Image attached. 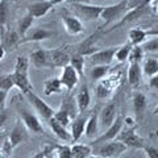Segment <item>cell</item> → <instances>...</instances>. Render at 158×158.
I'll return each mask as SVG.
<instances>
[{"label":"cell","mask_w":158,"mask_h":158,"mask_svg":"<svg viewBox=\"0 0 158 158\" xmlns=\"http://www.w3.org/2000/svg\"><path fill=\"white\" fill-rule=\"evenodd\" d=\"M29 67H31V62H29L28 57L19 56L16 58L15 70L12 74L15 79V85L24 95L33 91V85L31 82V78H29Z\"/></svg>","instance_id":"1"},{"label":"cell","mask_w":158,"mask_h":158,"mask_svg":"<svg viewBox=\"0 0 158 158\" xmlns=\"http://www.w3.org/2000/svg\"><path fill=\"white\" fill-rule=\"evenodd\" d=\"M131 9H132V6L129 0H121V2L113 4V6L104 7L100 16V19L103 20V25L99 28V31L106 29V27L111 25L116 20H121L127 15V12H129Z\"/></svg>","instance_id":"2"},{"label":"cell","mask_w":158,"mask_h":158,"mask_svg":"<svg viewBox=\"0 0 158 158\" xmlns=\"http://www.w3.org/2000/svg\"><path fill=\"white\" fill-rule=\"evenodd\" d=\"M73 9L75 12V16L81 19L82 21H96L100 19L102 12L104 7L102 6H94L90 3H75L73 2Z\"/></svg>","instance_id":"3"},{"label":"cell","mask_w":158,"mask_h":158,"mask_svg":"<svg viewBox=\"0 0 158 158\" xmlns=\"http://www.w3.org/2000/svg\"><path fill=\"white\" fill-rule=\"evenodd\" d=\"M149 3H150L149 0H145L144 3H141V4H138L137 7L132 8L129 12H127V15H125V16L123 17L121 20H118V21L115 24V25L111 27V28H108V29H106L104 33H110V32H112V31H115V29L120 28L121 25H124V24L133 23V21H136V20H138V19L146 16V15L149 13V11H150Z\"/></svg>","instance_id":"4"},{"label":"cell","mask_w":158,"mask_h":158,"mask_svg":"<svg viewBox=\"0 0 158 158\" xmlns=\"http://www.w3.org/2000/svg\"><path fill=\"white\" fill-rule=\"evenodd\" d=\"M128 148L118 140H113V141H108L104 144H99L95 145L94 149V154L100 156L102 158H117L124 153Z\"/></svg>","instance_id":"5"},{"label":"cell","mask_w":158,"mask_h":158,"mask_svg":"<svg viewBox=\"0 0 158 158\" xmlns=\"http://www.w3.org/2000/svg\"><path fill=\"white\" fill-rule=\"evenodd\" d=\"M123 127H124V117L121 115H118V116H116L115 121L104 131V133H102L100 136H98L95 140H94V145L104 144V142L116 140L117 136L120 135V132L123 131Z\"/></svg>","instance_id":"6"},{"label":"cell","mask_w":158,"mask_h":158,"mask_svg":"<svg viewBox=\"0 0 158 158\" xmlns=\"http://www.w3.org/2000/svg\"><path fill=\"white\" fill-rule=\"evenodd\" d=\"M116 140L121 141L127 148H132V149H144L146 146L144 138L137 135L135 128H127L125 131H121Z\"/></svg>","instance_id":"7"},{"label":"cell","mask_w":158,"mask_h":158,"mask_svg":"<svg viewBox=\"0 0 158 158\" xmlns=\"http://www.w3.org/2000/svg\"><path fill=\"white\" fill-rule=\"evenodd\" d=\"M25 96L28 98L29 103H31V104L34 107V110L37 111V113L42 118H45V120H50V118L54 116L56 111H54L45 100H42V99L40 98L37 94H34L33 91H31L29 94H27Z\"/></svg>","instance_id":"8"},{"label":"cell","mask_w":158,"mask_h":158,"mask_svg":"<svg viewBox=\"0 0 158 158\" xmlns=\"http://www.w3.org/2000/svg\"><path fill=\"white\" fill-rule=\"evenodd\" d=\"M117 50V46H111L107 49H99L94 54H91L88 58V61L91 62L92 66H98V65H104V66H110L115 59V54Z\"/></svg>","instance_id":"9"},{"label":"cell","mask_w":158,"mask_h":158,"mask_svg":"<svg viewBox=\"0 0 158 158\" xmlns=\"http://www.w3.org/2000/svg\"><path fill=\"white\" fill-rule=\"evenodd\" d=\"M19 115L23 124L28 129V132L33 133V135H42L44 133V127L41 124V121H40V118L34 113L29 112L28 110H24V108H20Z\"/></svg>","instance_id":"10"},{"label":"cell","mask_w":158,"mask_h":158,"mask_svg":"<svg viewBox=\"0 0 158 158\" xmlns=\"http://www.w3.org/2000/svg\"><path fill=\"white\" fill-rule=\"evenodd\" d=\"M59 79H61V82H62L63 88L67 91H71L79 83L81 77H79V74L71 65H66L65 67H62V73H61Z\"/></svg>","instance_id":"11"},{"label":"cell","mask_w":158,"mask_h":158,"mask_svg":"<svg viewBox=\"0 0 158 158\" xmlns=\"http://www.w3.org/2000/svg\"><path fill=\"white\" fill-rule=\"evenodd\" d=\"M70 54L65 48H57L49 50V59H50V69L53 67H65L70 63Z\"/></svg>","instance_id":"12"},{"label":"cell","mask_w":158,"mask_h":158,"mask_svg":"<svg viewBox=\"0 0 158 158\" xmlns=\"http://www.w3.org/2000/svg\"><path fill=\"white\" fill-rule=\"evenodd\" d=\"M116 110L117 106L115 102L108 103L106 107L102 108V111L99 112V125L103 129H107L116 118Z\"/></svg>","instance_id":"13"},{"label":"cell","mask_w":158,"mask_h":158,"mask_svg":"<svg viewBox=\"0 0 158 158\" xmlns=\"http://www.w3.org/2000/svg\"><path fill=\"white\" fill-rule=\"evenodd\" d=\"M62 23L65 27V31L71 34V36H78L85 32V25L81 19H78L77 16H71V15H65L62 17Z\"/></svg>","instance_id":"14"},{"label":"cell","mask_w":158,"mask_h":158,"mask_svg":"<svg viewBox=\"0 0 158 158\" xmlns=\"http://www.w3.org/2000/svg\"><path fill=\"white\" fill-rule=\"evenodd\" d=\"M27 128L25 125L23 124V121H17L15 127L12 128L11 133L8 135V140L11 142L12 148L15 149L16 146H19L20 144H23V142H25L28 140V135H27Z\"/></svg>","instance_id":"15"},{"label":"cell","mask_w":158,"mask_h":158,"mask_svg":"<svg viewBox=\"0 0 158 158\" xmlns=\"http://www.w3.org/2000/svg\"><path fill=\"white\" fill-rule=\"evenodd\" d=\"M29 62L34 69H50V59L49 50L46 49H37L29 56Z\"/></svg>","instance_id":"16"},{"label":"cell","mask_w":158,"mask_h":158,"mask_svg":"<svg viewBox=\"0 0 158 158\" xmlns=\"http://www.w3.org/2000/svg\"><path fill=\"white\" fill-rule=\"evenodd\" d=\"M87 120H88V116L78 115V116L71 121L70 133H71L73 142H78L83 136H85V131H86Z\"/></svg>","instance_id":"17"},{"label":"cell","mask_w":158,"mask_h":158,"mask_svg":"<svg viewBox=\"0 0 158 158\" xmlns=\"http://www.w3.org/2000/svg\"><path fill=\"white\" fill-rule=\"evenodd\" d=\"M53 31L46 28H37V29H31L29 33L27 34L25 37L21 40V44L25 42H40V41H45V40H49L54 36Z\"/></svg>","instance_id":"18"},{"label":"cell","mask_w":158,"mask_h":158,"mask_svg":"<svg viewBox=\"0 0 158 158\" xmlns=\"http://www.w3.org/2000/svg\"><path fill=\"white\" fill-rule=\"evenodd\" d=\"M53 8V4L50 0H44V2H36L28 6V13H31L34 19L45 17Z\"/></svg>","instance_id":"19"},{"label":"cell","mask_w":158,"mask_h":158,"mask_svg":"<svg viewBox=\"0 0 158 158\" xmlns=\"http://www.w3.org/2000/svg\"><path fill=\"white\" fill-rule=\"evenodd\" d=\"M48 123H49V127H50L52 132L54 133V136H56L58 140H61L62 142H65V144H67V142H73L71 133L67 129V127H63L62 124H59V123L54 120L53 117L50 118V120H48Z\"/></svg>","instance_id":"20"},{"label":"cell","mask_w":158,"mask_h":158,"mask_svg":"<svg viewBox=\"0 0 158 158\" xmlns=\"http://www.w3.org/2000/svg\"><path fill=\"white\" fill-rule=\"evenodd\" d=\"M132 104H133V110L135 113L137 115L138 118H141L144 116V113L148 108V98L144 92L141 91H135L132 95Z\"/></svg>","instance_id":"21"},{"label":"cell","mask_w":158,"mask_h":158,"mask_svg":"<svg viewBox=\"0 0 158 158\" xmlns=\"http://www.w3.org/2000/svg\"><path fill=\"white\" fill-rule=\"evenodd\" d=\"M11 2L8 0H0V40L4 37V34L8 32L7 25L11 15Z\"/></svg>","instance_id":"22"},{"label":"cell","mask_w":158,"mask_h":158,"mask_svg":"<svg viewBox=\"0 0 158 158\" xmlns=\"http://www.w3.org/2000/svg\"><path fill=\"white\" fill-rule=\"evenodd\" d=\"M142 67L141 63H129V67H128V83L132 87H138L141 85L142 81Z\"/></svg>","instance_id":"23"},{"label":"cell","mask_w":158,"mask_h":158,"mask_svg":"<svg viewBox=\"0 0 158 158\" xmlns=\"http://www.w3.org/2000/svg\"><path fill=\"white\" fill-rule=\"evenodd\" d=\"M75 100H77L79 113L88 110V107L91 104V94H90V90H88V87L86 85L81 87V90H79V92L75 96Z\"/></svg>","instance_id":"24"},{"label":"cell","mask_w":158,"mask_h":158,"mask_svg":"<svg viewBox=\"0 0 158 158\" xmlns=\"http://www.w3.org/2000/svg\"><path fill=\"white\" fill-rule=\"evenodd\" d=\"M99 129H100V125H99V113L92 112L90 116H88L87 124H86V131H85V136L90 140H95L99 135Z\"/></svg>","instance_id":"25"},{"label":"cell","mask_w":158,"mask_h":158,"mask_svg":"<svg viewBox=\"0 0 158 158\" xmlns=\"http://www.w3.org/2000/svg\"><path fill=\"white\" fill-rule=\"evenodd\" d=\"M149 37L148 36V31L142 28H132L129 32H128V38H129V44L133 46L137 45H142L146 38Z\"/></svg>","instance_id":"26"},{"label":"cell","mask_w":158,"mask_h":158,"mask_svg":"<svg viewBox=\"0 0 158 158\" xmlns=\"http://www.w3.org/2000/svg\"><path fill=\"white\" fill-rule=\"evenodd\" d=\"M0 41H2L3 46L6 48V50H13V49H16L20 44H21V37H20L17 31L16 32L8 31Z\"/></svg>","instance_id":"27"},{"label":"cell","mask_w":158,"mask_h":158,"mask_svg":"<svg viewBox=\"0 0 158 158\" xmlns=\"http://www.w3.org/2000/svg\"><path fill=\"white\" fill-rule=\"evenodd\" d=\"M63 86L59 78H49L44 82V94L46 96H50L53 94H61Z\"/></svg>","instance_id":"28"},{"label":"cell","mask_w":158,"mask_h":158,"mask_svg":"<svg viewBox=\"0 0 158 158\" xmlns=\"http://www.w3.org/2000/svg\"><path fill=\"white\" fill-rule=\"evenodd\" d=\"M33 21H34V17L32 16L31 13H27L25 16H23L21 19L19 20V23H17V33L20 34L21 40L25 37L27 34L29 33V31L32 29Z\"/></svg>","instance_id":"29"},{"label":"cell","mask_w":158,"mask_h":158,"mask_svg":"<svg viewBox=\"0 0 158 158\" xmlns=\"http://www.w3.org/2000/svg\"><path fill=\"white\" fill-rule=\"evenodd\" d=\"M141 67H142V73H144V75L152 78L153 75L158 74V59L153 58V57L145 58L144 61H142Z\"/></svg>","instance_id":"30"},{"label":"cell","mask_w":158,"mask_h":158,"mask_svg":"<svg viewBox=\"0 0 158 158\" xmlns=\"http://www.w3.org/2000/svg\"><path fill=\"white\" fill-rule=\"evenodd\" d=\"M71 152L73 158H88L92 154V148L86 144H73Z\"/></svg>","instance_id":"31"},{"label":"cell","mask_w":158,"mask_h":158,"mask_svg":"<svg viewBox=\"0 0 158 158\" xmlns=\"http://www.w3.org/2000/svg\"><path fill=\"white\" fill-rule=\"evenodd\" d=\"M61 108L70 113L71 117H73V120L78 116V113H79L78 106H77V100L74 98H66V99H63L62 104H61Z\"/></svg>","instance_id":"32"},{"label":"cell","mask_w":158,"mask_h":158,"mask_svg":"<svg viewBox=\"0 0 158 158\" xmlns=\"http://www.w3.org/2000/svg\"><path fill=\"white\" fill-rule=\"evenodd\" d=\"M133 45H131L129 42L128 44H124L121 46H117V50H116V54H115V59L117 62H127L128 58H129V54H131V50H132Z\"/></svg>","instance_id":"33"},{"label":"cell","mask_w":158,"mask_h":158,"mask_svg":"<svg viewBox=\"0 0 158 158\" xmlns=\"http://www.w3.org/2000/svg\"><path fill=\"white\" fill-rule=\"evenodd\" d=\"M85 62H86V57L74 53L70 57V63H69V65H71L77 70V73L79 74V77H82L83 75V69H85Z\"/></svg>","instance_id":"34"},{"label":"cell","mask_w":158,"mask_h":158,"mask_svg":"<svg viewBox=\"0 0 158 158\" xmlns=\"http://www.w3.org/2000/svg\"><path fill=\"white\" fill-rule=\"evenodd\" d=\"M53 118H54L56 121H58L59 124H62L63 127H69V125L71 124V121H73L71 115H70V113H69L67 111L62 110V108H59L58 111H56Z\"/></svg>","instance_id":"35"},{"label":"cell","mask_w":158,"mask_h":158,"mask_svg":"<svg viewBox=\"0 0 158 158\" xmlns=\"http://www.w3.org/2000/svg\"><path fill=\"white\" fill-rule=\"evenodd\" d=\"M144 49H142L141 45H137V46H133L131 54H129V58H128V62L129 63H141L144 61Z\"/></svg>","instance_id":"36"},{"label":"cell","mask_w":158,"mask_h":158,"mask_svg":"<svg viewBox=\"0 0 158 158\" xmlns=\"http://www.w3.org/2000/svg\"><path fill=\"white\" fill-rule=\"evenodd\" d=\"M108 71H110V66H104V65H98V66H92L91 71H90V77L94 81H100L104 78Z\"/></svg>","instance_id":"37"},{"label":"cell","mask_w":158,"mask_h":158,"mask_svg":"<svg viewBox=\"0 0 158 158\" xmlns=\"http://www.w3.org/2000/svg\"><path fill=\"white\" fill-rule=\"evenodd\" d=\"M13 87H16L13 74H0V90H6L9 92V90H12Z\"/></svg>","instance_id":"38"},{"label":"cell","mask_w":158,"mask_h":158,"mask_svg":"<svg viewBox=\"0 0 158 158\" xmlns=\"http://www.w3.org/2000/svg\"><path fill=\"white\" fill-rule=\"evenodd\" d=\"M57 158H73L71 146L69 144H58L54 146Z\"/></svg>","instance_id":"39"},{"label":"cell","mask_w":158,"mask_h":158,"mask_svg":"<svg viewBox=\"0 0 158 158\" xmlns=\"http://www.w3.org/2000/svg\"><path fill=\"white\" fill-rule=\"evenodd\" d=\"M141 46L145 53H158V37H154L152 40H146Z\"/></svg>","instance_id":"40"},{"label":"cell","mask_w":158,"mask_h":158,"mask_svg":"<svg viewBox=\"0 0 158 158\" xmlns=\"http://www.w3.org/2000/svg\"><path fill=\"white\" fill-rule=\"evenodd\" d=\"M111 88L108 87L106 83H99L98 87H96V95L98 98H100V99H106L111 95Z\"/></svg>","instance_id":"41"},{"label":"cell","mask_w":158,"mask_h":158,"mask_svg":"<svg viewBox=\"0 0 158 158\" xmlns=\"http://www.w3.org/2000/svg\"><path fill=\"white\" fill-rule=\"evenodd\" d=\"M50 152H53V148H52V146H49V145H48V146H44L41 150H38L36 154L32 156L31 158H46L48 154H49Z\"/></svg>","instance_id":"42"},{"label":"cell","mask_w":158,"mask_h":158,"mask_svg":"<svg viewBox=\"0 0 158 158\" xmlns=\"http://www.w3.org/2000/svg\"><path fill=\"white\" fill-rule=\"evenodd\" d=\"M144 152L148 158H158V148L148 145L144 148Z\"/></svg>","instance_id":"43"},{"label":"cell","mask_w":158,"mask_h":158,"mask_svg":"<svg viewBox=\"0 0 158 158\" xmlns=\"http://www.w3.org/2000/svg\"><path fill=\"white\" fill-rule=\"evenodd\" d=\"M7 98H8V91L0 90V111H6Z\"/></svg>","instance_id":"44"},{"label":"cell","mask_w":158,"mask_h":158,"mask_svg":"<svg viewBox=\"0 0 158 158\" xmlns=\"http://www.w3.org/2000/svg\"><path fill=\"white\" fill-rule=\"evenodd\" d=\"M149 87L152 88V90L158 91V74L153 75V77L149 79Z\"/></svg>","instance_id":"45"},{"label":"cell","mask_w":158,"mask_h":158,"mask_svg":"<svg viewBox=\"0 0 158 158\" xmlns=\"http://www.w3.org/2000/svg\"><path fill=\"white\" fill-rule=\"evenodd\" d=\"M7 118H8L7 112H6V111H0V129H2V128L6 125Z\"/></svg>","instance_id":"46"},{"label":"cell","mask_w":158,"mask_h":158,"mask_svg":"<svg viewBox=\"0 0 158 158\" xmlns=\"http://www.w3.org/2000/svg\"><path fill=\"white\" fill-rule=\"evenodd\" d=\"M124 125L133 128V125H135V120H133V118H132L131 116H127V117L124 118Z\"/></svg>","instance_id":"47"},{"label":"cell","mask_w":158,"mask_h":158,"mask_svg":"<svg viewBox=\"0 0 158 158\" xmlns=\"http://www.w3.org/2000/svg\"><path fill=\"white\" fill-rule=\"evenodd\" d=\"M148 31V36H156L158 37V27L153 28V29H146Z\"/></svg>","instance_id":"48"},{"label":"cell","mask_w":158,"mask_h":158,"mask_svg":"<svg viewBox=\"0 0 158 158\" xmlns=\"http://www.w3.org/2000/svg\"><path fill=\"white\" fill-rule=\"evenodd\" d=\"M6 53H7V50H6V48L3 46V44H0V61L6 57Z\"/></svg>","instance_id":"49"},{"label":"cell","mask_w":158,"mask_h":158,"mask_svg":"<svg viewBox=\"0 0 158 158\" xmlns=\"http://www.w3.org/2000/svg\"><path fill=\"white\" fill-rule=\"evenodd\" d=\"M53 6H56V4H59V3H63V2H67V0H50Z\"/></svg>","instance_id":"50"},{"label":"cell","mask_w":158,"mask_h":158,"mask_svg":"<svg viewBox=\"0 0 158 158\" xmlns=\"http://www.w3.org/2000/svg\"><path fill=\"white\" fill-rule=\"evenodd\" d=\"M75 3H88V2H92V0H73Z\"/></svg>","instance_id":"51"},{"label":"cell","mask_w":158,"mask_h":158,"mask_svg":"<svg viewBox=\"0 0 158 158\" xmlns=\"http://www.w3.org/2000/svg\"><path fill=\"white\" fill-rule=\"evenodd\" d=\"M88 158H102V157H100V156H98V154H94V153H92V154L88 157Z\"/></svg>","instance_id":"52"},{"label":"cell","mask_w":158,"mask_h":158,"mask_svg":"<svg viewBox=\"0 0 158 158\" xmlns=\"http://www.w3.org/2000/svg\"><path fill=\"white\" fill-rule=\"evenodd\" d=\"M153 113H154V115H158V104L156 106V108H154V111H153Z\"/></svg>","instance_id":"53"},{"label":"cell","mask_w":158,"mask_h":158,"mask_svg":"<svg viewBox=\"0 0 158 158\" xmlns=\"http://www.w3.org/2000/svg\"><path fill=\"white\" fill-rule=\"evenodd\" d=\"M46 158H54V157H53V152H50V153H49Z\"/></svg>","instance_id":"54"},{"label":"cell","mask_w":158,"mask_h":158,"mask_svg":"<svg viewBox=\"0 0 158 158\" xmlns=\"http://www.w3.org/2000/svg\"><path fill=\"white\" fill-rule=\"evenodd\" d=\"M156 2H157V3H156V11H157V13H158V0H156Z\"/></svg>","instance_id":"55"},{"label":"cell","mask_w":158,"mask_h":158,"mask_svg":"<svg viewBox=\"0 0 158 158\" xmlns=\"http://www.w3.org/2000/svg\"><path fill=\"white\" fill-rule=\"evenodd\" d=\"M8 2H11V3H16V2H19V0H8Z\"/></svg>","instance_id":"56"},{"label":"cell","mask_w":158,"mask_h":158,"mask_svg":"<svg viewBox=\"0 0 158 158\" xmlns=\"http://www.w3.org/2000/svg\"><path fill=\"white\" fill-rule=\"evenodd\" d=\"M149 2H154V0H149Z\"/></svg>","instance_id":"57"}]
</instances>
